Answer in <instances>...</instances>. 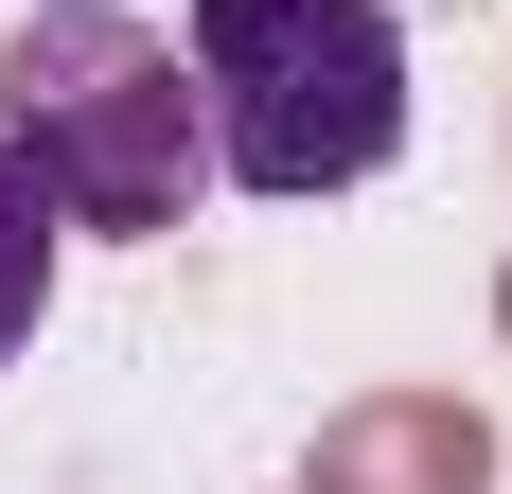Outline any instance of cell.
<instances>
[{
	"mask_svg": "<svg viewBox=\"0 0 512 494\" xmlns=\"http://www.w3.org/2000/svg\"><path fill=\"white\" fill-rule=\"evenodd\" d=\"M0 142L36 159L53 230H177L212 195V124L195 71L124 18V0H36L0 53Z\"/></svg>",
	"mask_w": 512,
	"mask_h": 494,
	"instance_id": "obj_2",
	"label": "cell"
},
{
	"mask_svg": "<svg viewBox=\"0 0 512 494\" xmlns=\"http://www.w3.org/2000/svg\"><path fill=\"white\" fill-rule=\"evenodd\" d=\"M230 195H354L407 159V18L389 0H195L177 18Z\"/></svg>",
	"mask_w": 512,
	"mask_h": 494,
	"instance_id": "obj_1",
	"label": "cell"
},
{
	"mask_svg": "<svg viewBox=\"0 0 512 494\" xmlns=\"http://www.w3.org/2000/svg\"><path fill=\"white\" fill-rule=\"evenodd\" d=\"M53 195H36V159L0 142V371H18V353H36V318H53Z\"/></svg>",
	"mask_w": 512,
	"mask_h": 494,
	"instance_id": "obj_3",
	"label": "cell"
}]
</instances>
